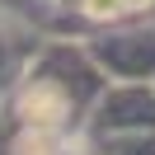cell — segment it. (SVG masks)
I'll list each match as a JSON object with an SVG mask.
<instances>
[{"instance_id":"cell-1","label":"cell","mask_w":155,"mask_h":155,"mask_svg":"<svg viewBox=\"0 0 155 155\" xmlns=\"http://www.w3.org/2000/svg\"><path fill=\"white\" fill-rule=\"evenodd\" d=\"M104 71L89 61L85 42H38L24 71L10 80L5 117L14 127H57V132H80L89 104L104 89Z\"/></svg>"},{"instance_id":"cell-2","label":"cell","mask_w":155,"mask_h":155,"mask_svg":"<svg viewBox=\"0 0 155 155\" xmlns=\"http://www.w3.org/2000/svg\"><path fill=\"white\" fill-rule=\"evenodd\" d=\"M104 80H146L155 71V28L150 24H108L99 38H80Z\"/></svg>"},{"instance_id":"cell-3","label":"cell","mask_w":155,"mask_h":155,"mask_svg":"<svg viewBox=\"0 0 155 155\" xmlns=\"http://www.w3.org/2000/svg\"><path fill=\"white\" fill-rule=\"evenodd\" d=\"M38 28L28 19H19L14 10L0 5V89H10V80L24 71V61L38 52Z\"/></svg>"},{"instance_id":"cell-4","label":"cell","mask_w":155,"mask_h":155,"mask_svg":"<svg viewBox=\"0 0 155 155\" xmlns=\"http://www.w3.org/2000/svg\"><path fill=\"white\" fill-rule=\"evenodd\" d=\"M85 132H57V127H14L10 155H85Z\"/></svg>"},{"instance_id":"cell-5","label":"cell","mask_w":155,"mask_h":155,"mask_svg":"<svg viewBox=\"0 0 155 155\" xmlns=\"http://www.w3.org/2000/svg\"><path fill=\"white\" fill-rule=\"evenodd\" d=\"M155 10V0H75V14L94 28H108V24H127L141 19V14Z\"/></svg>"},{"instance_id":"cell-6","label":"cell","mask_w":155,"mask_h":155,"mask_svg":"<svg viewBox=\"0 0 155 155\" xmlns=\"http://www.w3.org/2000/svg\"><path fill=\"white\" fill-rule=\"evenodd\" d=\"M85 155H99V150H94V146H89V150H85Z\"/></svg>"}]
</instances>
